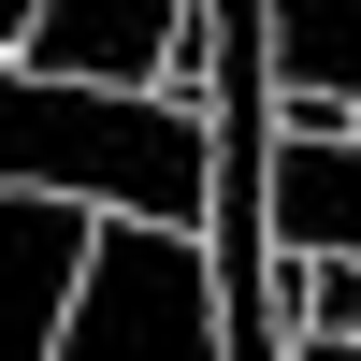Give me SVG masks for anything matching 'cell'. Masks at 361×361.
Here are the masks:
<instances>
[{
	"instance_id": "1",
	"label": "cell",
	"mask_w": 361,
	"mask_h": 361,
	"mask_svg": "<svg viewBox=\"0 0 361 361\" xmlns=\"http://www.w3.org/2000/svg\"><path fill=\"white\" fill-rule=\"evenodd\" d=\"M44 361H217V289H202V231L173 217H87L73 304Z\"/></svg>"
},
{
	"instance_id": "2",
	"label": "cell",
	"mask_w": 361,
	"mask_h": 361,
	"mask_svg": "<svg viewBox=\"0 0 361 361\" xmlns=\"http://www.w3.org/2000/svg\"><path fill=\"white\" fill-rule=\"evenodd\" d=\"M188 58H202V0H29L15 29V73L58 87H188Z\"/></svg>"
},
{
	"instance_id": "3",
	"label": "cell",
	"mask_w": 361,
	"mask_h": 361,
	"mask_svg": "<svg viewBox=\"0 0 361 361\" xmlns=\"http://www.w3.org/2000/svg\"><path fill=\"white\" fill-rule=\"evenodd\" d=\"M260 246L275 260H361V130H275V159H260Z\"/></svg>"
},
{
	"instance_id": "4",
	"label": "cell",
	"mask_w": 361,
	"mask_h": 361,
	"mask_svg": "<svg viewBox=\"0 0 361 361\" xmlns=\"http://www.w3.org/2000/svg\"><path fill=\"white\" fill-rule=\"evenodd\" d=\"M102 202H58V188H0V361H44L58 304H73V260Z\"/></svg>"
},
{
	"instance_id": "5",
	"label": "cell",
	"mask_w": 361,
	"mask_h": 361,
	"mask_svg": "<svg viewBox=\"0 0 361 361\" xmlns=\"http://www.w3.org/2000/svg\"><path fill=\"white\" fill-rule=\"evenodd\" d=\"M260 73L361 116V0H260Z\"/></svg>"
},
{
	"instance_id": "6",
	"label": "cell",
	"mask_w": 361,
	"mask_h": 361,
	"mask_svg": "<svg viewBox=\"0 0 361 361\" xmlns=\"http://www.w3.org/2000/svg\"><path fill=\"white\" fill-rule=\"evenodd\" d=\"M275 304H304V333H361V260H289Z\"/></svg>"
}]
</instances>
